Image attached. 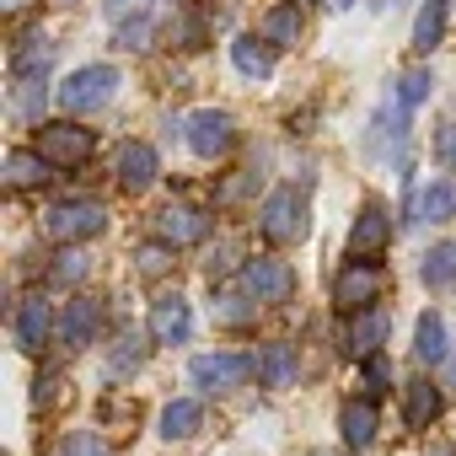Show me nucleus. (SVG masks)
Masks as SVG:
<instances>
[{"label": "nucleus", "mask_w": 456, "mask_h": 456, "mask_svg": "<svg viewBox=\"0 0 456 456\" xmlns=\"http://www.w3.org/2000/svg\"><path fill=\"white\" fill-rule=\"evenodd\" d=\"M258 232H264L274 248H290V242L306 237V199H301V188H274V193L264 199Z\"/></svg>", "instance_id": "obj_1"}, {"label": "nucleus", "mask_w": 456, "mask_h": 456, "mask_svg": "<svg viewBox=\"0 0 456 456\" xmlns=\"http://www.w3.org/2000/svg\"><path fill=\"white\" fill-rule=\"evenodd\" d=\"M44 232L54 242H92V237L108 232V209L97 199H65V204H54L44 215Z\"/></svg>", "instance_id": "obj_2"}, {"label": "nucleus", "mask_w": 456, "mask_h": 456, "mask_svg": "<svg viewBox=\"0 0 456 456\" xmlns=\"http://www.w3.org/2000/svg\"><path fill=\"white\" fill-rule=\"evenodd\" d=\"M183 134H188L193 156H204V161H220V156H232V151H237V118H232V113H220V108H199V113H188Z\"/></svg>", "instance_id": "obj_3"}, {"label": "nucleus", "mask_w": 456, "mask_h": 456, "mask_svg": "<svg viewBox=\"0 0 456 456\" xmlns=\"http://www.w3.org/2000/svg\"><path fill=\"white\" fill-rule=\"evenodd\" d=\"M38 151L49 167H86V156L97 151V134L81 129L76 118H60V124H38Z\"/></svg>", "instance_id": "obj_4"}, {"label": "nucleus", "mask_w": 456, "mask_h": 456, "mask_svg": "<svg viewBox=\"0 0 456 456\" xmlns=\"http://www.w3.org/2000/svg\"><path fill=\"white\" fill-rule=\"evenodd\" d=\"M381 290H387V269L381 264H360V258H349L344 264V274L333 280V301H338V312H370L376 301H381Z\"/></svg>", "instance_id": "obj_5"}, {"label": "nucleus", "mask_w": 456, "mask_h": 456, "mask_svg": "<svg viewBox=\"0 0 456 456\" xmlns=\"http://www.w3.org/2000/svg\"><path fill=\"white\" fill-rule=\"evenodd\" d=\"M113 92H118V70L113 65H86L60 86V102H65V113H97V108L113 102Z\"/></svg>", "instance_id": "obj_6"}, {"label": "nucleus", "mask_w": 456, "mask_h": 456, "mask_svg": "<svg viewBox=\"0 0 456 456\" xmlns=\"http://www.w3.org/2000/svg\"><path fill=\"white\" fill-rule=\"evenodd\" d=\"M253 370H258L253 354H199V360L188 365L193 387H204V392H237V387H248Z\"/></svg>", "instance_id": "obj_7"}, {"label": "nucleus", "mask_w": 456, "mask_h": 456, "mask_svg": "<svg viewBox=\"0 0 456 456\" xmlns=\"http://www.w3.org/2000/svg\"><path fill=\"white\" fill-rule=\"evenodd\" d=\"M242 290H248L253 301L280 306V301L296 296V269H290L285 258H248V264H242Z\"/></svg>", "instance_id": "obj_8"}, {"label": "nucleus", "mask_w": 456, "mask_h": 456, "mask_svg": "<svg viewBox=\"0 0 456 456\" xmlns=\"http://www.w3.org/2000/svg\"><path fill=\"white\" fill-rule=\"evenodd\" d=\"M204 237H209V215H204L199 204L172 199V204L156 209V242H167V248H193V242H204Z\"/></svg>", "instance_id": "obj_9"}, {"label": "nucleus", "mask_w": 456, "mask_h": 456, "mask_svg": "<svg viewBox=\"0 0 456 456\" xmlns=\"http://www.w3.org/2000/svg\"><path fill=\"white\" fill-rule=\"evenodd\" d=\"M387 242H392L387 209H381V204H365L360 220H354V232H349V242H344V253L360 258V264H381V258H387Z\"/></svg>", "instance_id": "obj_10"}, {"label": "nucleus", "mask_w": 456, "mask_h": 456, "mask_svg": "<svg viewBox=\"0 0 456 456\" xmlns=\"http://www.w3.org/2000/svg\"><path fill=\"white\" fill-rule=\"evenodd\" d=\"M387 333H392V317H387L381 306L354 312V317H349V328H344V354H349V360H370V354H381Z\"/></svg>", "instance_id": "obj_11"}, {"label": "nucleus", "mask_w": 456, "mask_h": 456, "mask_svg": "<svg viewBox=\"0 0 456 456\" xmlns=\"http://www.w3.org/2000/svg\"><path fill=\"white\" fill-rule=\"evenodd\" d=\"M188 328H193V312H188V301L177 290H167V296L151 301V338L156 344H183Z\"/></svg>", "instance_id": "obj_12"}, {"label": "nucleus", "mask_w": 456, "mask_h": 456, "mask_svg": "<svg viewBox=\"0 0 456 456\" xmlns=\"http://www.w3.org/2000/svg\"><path fill=\"white\" fill-rule=\"evenodd\" d=\"M97 328H102V301L97 296H76L65 306V317H60V344L65 349H86L97 338Z\"/></svg>", "instance_id": "obj_13"}, {"label": "nucleus", "mask_w": 456, "mask_h": 456, "mask_svg": "<svg viewBox=\"0 0 456 456\" xmlns=\"http://www.w3.org/2000/svg\"><path fill=\"white\" fill-rule=\"evenodd\" d=\"M156 172H161V161H156V151H151L145 140H129V145L118 151V188H124V193H145V188L156 183Z\"/></svg>", "instance_id": "obj_14"}, {"label": "nucleus", "mask_w": 456, "mask_h": 456, "mask_svg": "<svg viewBox=\"0 0 456 456\" xmlns=\"http://www.w3.org/2000/svg\"><path fill=\"white\" fill-rule=\"evenodd\" d=\"M376 429H381V413H376L370 397H354V403L338 408V435H344L349 451H365V445L376 440Z\"/></svg>", "instance_id": "obj_15"}, {"label": "nucleus", "mask_w": 456, "mask_h": 456, "mask_svg": "<svg viewBox=\"0 0 456 456\" xmlns=\"http://www.w3.org/2000/svg\"><path fill=\"white\" fill-rule=\"evenodd\" d=\"M49 333H54V312H49V301H44V296H28V301L17 306V344H22L28 354H38V349L49 344Z\"/></svg>", "instance_id": "obj_16"}, {"label": "nucleus", "mask_w": 456, "mask_h": 456, "mask_svg": "<svg viewBox=\"0 0 456 456\" xmlns=\"http://www.w3.org/2000/svg\"><path fill=\"white\" fill-rule=\"evenodd\" d=\"M440 408H445V397H440V387H435L429 376H419V381H408V387H403V413H408V429H429V424L440 419Z\"/></svg>", "instance_id": "obj_17"}, {"label": "nucleus", "mask_w": 456, "mask_h": 456, "mask_svg": "<svg viewBox=\"0 0 456 456\" xmlns=\"http://www.w3.org/2000/svg\"><path fill=\"white\" fill-rule=\"evenodd\" d=\"M232 60H237V70H242L248 81L274 76V44H269V38H258V33H242V38L232 44Z\"/></svg>", "instance_id": "obj_18"}, {"label": "nucleus", "mask_w": 456, "mask_h": 456, "mask_svg": "<svg viewBox=\"0 0 456 456\" xmlns=\"http://www.w3.org/2000/svg\"><path fill=\"white\" fill-rule=\"evenodd\" d=\"M301 33H306V12H301V0H285V6H274V12L264 17V38H269L274 49L301 44Z\"/></svg>", "instance_id": "obj_19"}, {"label": "nucleus", "mask_w": 456, "mask_h": 456, "mask_svg": "<svg viewBox=\"0 0 456 456\" xmlns=\"http://www.w3.org/2000/svg\"><path fill=\"white\" fill-rule=\"evenodd\" d=\"M413 220H456V177H435L413 199Z\"/></svg>", "instance_id": "obj_20"}, {"label": "nucleus", "mask_w": 456, "mask_h": 456, "mask_svg": "<svg viewBox=\"0 0 456 456\" xmlns=\"http://www.w3.org/2000/svg\"><path fill=\"white\" fill-rule=\"evenodd\" d=\"M199 429H204V403H199V397H177V403L161 408V435H167V440H188V435H199Z\"/></svg>", "instance_id": "obj_21"}, {"label": "nucleus", "mask_w": 456, "mask_h": 456, "mask_svg": "<svg viewBox=\"0 0 456 456\" xmlns=\"http://www.w3.org/2000/svg\"><path fill=\"white\" fill-rule=\"evenodd\" d=\"M258 376H264V387H296V376H301L296 349H290V344H269V349L258 354Z\"/></svg>", "instance_id": "obj_22"}, {"label": "nucleus", "mask_w": 456, "mask_h": 456, "mask_svg": "<svg viewBox=\"0 0 456 456\" xmlns=\"http://www.w3.org/2000/svg\"><path fill=\"white\" fill-rule=\"evenodd\" d=\"M419 280L429 290H456V242H435L419 264Z\"/></svg>", "instance_id": "obj_23"}, {"label": "nucleus", "mask_w": 456, "mask_h": 456, "mask_svg": "<svg viewBox=\"0 0 456 456\" xmlns=\"http://www.w3.org/2000/svg\"><path fill=\"white\" fill-rule=\"evenodd\" d=\"M445 22H451V0H424V12H419V22H413V49H419V54L440 49Z\"/></svg>", "instance_id": "obj_24"}, {"label": "nucleus", "mask_w": 456, "mask_h": 456, "mask_svg": "<svg viewBox=\"0 0 456 456\" xmlns=\"http://www.w3.org/2000/svg\"><path fill=\"white\" fill-rule=\"evenodd\" d=\"M413 360L419 365H440L445 360V322H440V312L419 317V328H413Z\"/></svg>", "instance_id": "obj_25"}, {"label": "nucleus", "mask_w": 456, "mask_h": 456, "mask_svg": "<svg viewBox=\"0 0 456 456\" xmlns=\"http://www.w3.org/2000/svg\"><path fill=\"white\" fill-rule=\"evenodd\" d=\"M6 183H12V188H44V183H49L44 151H12V156H6Z\"/></svg>", "instance_id": "obj_26"}, {"label": "nucleus", "mask_w": 456, "mask_h": 456, "mask_svg": "<svg viewBox=\"0 0 456 456\" xmlns=\"http://www.w3.org/2000/svg\"><path fill=\"white\" fill-rule=\"evenodd\" d=\"M215 317H220L225 328H242V322L258 317V301H253V296H237V290H220V296H215Z\"/></svg>", "instance_id": "obj_27"}, {"label": "nucleus", "mask_w": 456, "mask_h": 456, "mask_svg": "<svg viewBox=\"0 0 456 456\" xmlns=\"http://www.w3.org/2000/svg\"><path fill=\"white\" fill-rule=\"evenodd\" d=\"M86 274H92V258H86L81 248L60 253V258H54V269H49V280H60V285H76V280H86Z\"/></svg>", "instance_id": "obj_28"}, {"label": "nucleus", "mask_w": 456, "mask_h": 456, "mask_svg": "<svg viewBox=\"0 0 456 456\" xmlns=\"http://www.w3.org/2000/svg\"><path fill=\"white\" fill-rule=\"evenodd\" d=\"M60 456H108V440L97 429H70L65 445H60Z\"/></svg>", "instance_id": "obj_29"}, {"label": "nucleus", "mask_w": 456, "mask_h": 456, "mask_svg": "<svg viewBox=\"0 0 456 456\" xmlns=\"http://www.w3.org/2000/svg\"><path fill=\"white\" fill-rule=\"evenodd\" d=\"M429 92H435V76H429V70H408V76L397 81V97H403L408 108H419V102H429Z\"/></svg>", "instance_id": "obj_30"}, {"label": "nucleus", "mask_w": 456, "mask_h": 456, "mask_svg": "<svg viewBox=\"0 0 456 456\" xmlns=\"http://www.w3.org/2000/svg\"><path fill=\"white\" fill-rule=\"evenodd\" d=\"M145 365V344L129 333V338H118V349H113V360H108V370L113 376H124V370H140Z\"/></svg>", "instance_id": "obj_31"}, {"label": "nucleus", "mask_w": 456, "mask_h": 456, "mask_svg": "<svg viewBox=\"0 0 456 456\" xmlns=\"http://www.w3.org/2000/svg\"><path fill=\"white\" fill-rule=\"evenodd\" d=\"M167 269H172V248H167V242L140 248V274H151V280H156V274H167Z\"/></svg>", "instance_id": "obj_32"}, {"label": "nucleus", "mask_w": 456, "mask_h": 456, "mask_svg": "<svg viewBox=\"0 0 456 456\" xmlns=\"http://www.w3.org/2000/svg\"><path fill=\"white\" fill-rule=\"evenodd\" d=\"M151 6H156V0H108V17L124 28V22H140V17H151Z\"/></svg>", "instance_id": "obj_33"}, {"label": "nucleus", "mask_w": 456, "mask_h": 456, "mask_svg": "<svg viewBox=\"0 0 456 456\" xmlns=\"http://www.w3.org/2000/svg\"><path fill=\"white\" fill-rule=\"evenodd\" d=\"M151 33H156V22L140 17V22H124V28H118V44H124V49H151Z\"/></svg>", "instance_id": "obj_34"}, {"label": "nucleus", "mask_w": 456, "mask_h": 456, "mask_svg": "<svg viewBox=\"0 0 456 456\" xmlns=\"http://www.w3.org/2000/svg\"><path fill=\"white\" fill-rule=\"evenodd\" d=\"M435 156H440L445 172H456V124H440V134H435Z\"/></svg>", "instance_id": "obj_35"}, {"label": "nucleus", "mask_w": 456, "mask_h": 456, "mask_svg": "<svg viewBox=\"0 0 456 456\" xmlns=\"http://www.w3.org/2000/svg\"><path fill=\"white\" fill-rule=\"evenodd\" d=\"M360 370H365V381H370V392H381V387L392 381V365H387V354H370V360H360Z\"/></svg>", "instance_id": "obj_36"}, {"label": "nucleus", "mask_w": 456, "mask_h": 456, "mask_svg": "<svg viewBox=\"0 0 456 456\" xmlns=\"http://www.w3.org/2000/svg\"><path fill=\"white\" fill-rule=\"evenodd\" d=\"M60 387H65V376H38V392H33V403H38V408H54V403L65 397Z\"/></svg>", "instance_id": "obj_37"}, {"label": "nucleus", "mask_w": 456, "mask_h": 456, "mask_svg": "<svg viewBox=\"0 0 456 456\" xmlns=\"http://www.w3.org/2000/svg\"><path fill=\"white\" fill-rule=\"evenodd\" d=\"M328 6H333V12H344V6H354V0H328Z\"/></svg>", "instance_id": "obj_38"}, {"label": "nucleus", "mask_w": 456, "mask_h": 456, "mask_svg": "<svg viewBox=\"0 0 456 456\" xmlns=\"http://www.w3.org/2000/svg\"><path fill=\"white\" fill-rule=\"evenodd\" d=\"M435 456H451V451H435Z\"/></svg>", "instance_id": "obj_39"}]
</instances>
